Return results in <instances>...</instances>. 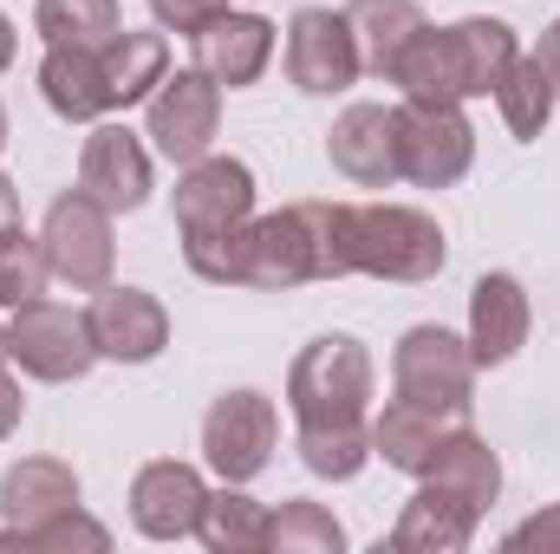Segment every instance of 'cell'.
Segmentation results:
<instances>
[{
	"instance_id": "cell-1",
	"label": "cell",
	"mask_w": 560,
	"mask_h": 554,
	"mask_svg": "<svg viewBox=\"0 0 560 554\" xmlns=\"http://www.w3.org/2000/svg\"><path fill=\"white\" fill-rule=\"evenodd\" d=\"M352 262V203H287L275 216H248L242 229V287H306L346 280Z\"/></svg>"
},
{
	"instance_id": "cell-2",
	"label": "cell",
	"mask_w": 560,
	"mask_h": 554,
	"mask_svg": "<svg viewBox=\"0 0 560 554\" xmlns=\"http://www.w3.org/2000/svg\"><path fill=\"white\" fill-rule=\"evenodd\" d=\"M515 26L476 13V20H456V26H430L423 20L392 72V85L405 99L423 105H463V99H489L502 85V72L515 66Z\"/></svg>"
},
{
	"instance_id": "cell-3",
	"label": "cell",
	"mask_w": 560,
	"mask_h": 554,
	"mask_svg": "<svg viewBox=\"0 0 560 554\" xmlns=\"http://www.w3.org/2000/svg\"><path fill=\"white\" fill-rule=\"evenodd\" d=\"M352 262L372 280H436L450 242L411 203H352Z\"/></svg>"
},
{
	"instance_id": "cell-4",
	"label": "cell",
	"mask_w": 560,
	"mask_h": 554,
	"mask_svg": "<svg viewBox=\"0 0 560 554\" xmlns=\"http://www.w3.org/2000/svg\"><path fill=\"white\" fill-rule=\"evenodd\" d=\"M287 405H293L300 424L365 417V405H372V353L352 333H319L287 366Z\"/></svg>"
},
{
	"instance_id": "cell-5",
	"label": "cell",
	"mask_w": 560,
	"mask_h": 554,
	"mask_svg": "<svg viewBox=\"0 0 560 554\" xmlns=\"http://www.w3.org/2000/svg\"><path fill=\"white\" fill-rule=\"evenodd\" d=\"M7 359H13L26 379H39V385H72V379H85V372L98 366V346H92L85 313H72V307H59V300L39 293V300L13 307Z\"/></svg>"
},
{
	"instance_id": "cell-6",
	"label": "cell",
	"mask_w": 560,
	"mask_h": 554,
	"mask_svg": "<svg viewBox=\"0 0 560 554\" xmlns=\"http://www.w3.org/2000/svg\"><path fill=\"white\" fill-rule=\"evenodd\" d=\"M39 249H46V275L72 293H98L112 280L118 262V235H112V209L85 189L59 196L46 209V229H39Z\"/></svg>"
},
{
	"instance_id": "cell-7",
	"label": "cell",
	"mask_w": 560,
	"mask_h": 554,
	"mask_svg": "<svg viewBox=\"0 0 560 554\" xmlns=\"http://www.w3.org/2000/svg\"><path fill=\"white\" fill-rule=\"evenodd\" d=\"M275 443H280V412L255 385H235L202 412V457L222 483H255L275 463Z\"/></svg>"
},
{
	"instance_id": "cell-8",
	"label": "cell",
	"mask_w": 560,
	"mask_h": 554,
	"mask_svg": "<svg viewBox=\"0 0 560 554\" xmlns=\"http://www.w3.org/2000/svg\"><path fill=\"white\" fill-rule=\"evenodd\" d=\"M215 131H222V85L202 66L163 72V85L143 99V138L156 143V157H170V163L209 157Z\"/></svg>"
},
{
	"instance_id": "cell-9",
	"label": "cell",
	"mask_w": 560,
	"mask_h": 554,
	"mask_svg": "<svg viewBox=\"0 0 560 554\" xmlns=\"http://www.w3.org/2000/svg\"><path fill=\"white\" fill-rule=\"evenodd\" d=\"M476 163V131L463 118V105H423L405 99L398 105V170L418 189H450L463 183Z\"/></svg>"
},
{
	"instance_id": "cell-10",
	"label": "cell",
	"mask_w": 560,
	"mask_h": 554,
	"mask_svg": "<svg viewBox=\"0 0 560 554\" xmlns=\"http://www.w3.org/2000/svg\"><path fill=\"white\" fill-rule=\"evenodd\" d=\"M392 385H398V399H418V405H436V412H469L476 353L450 326H411L392 353Z\"/></svg>"
},
{
	"instance_id": "cell-11",
	"label": "cell",
	"mask_w": 560,
	"mask_h": 554,
	"mask_svg": "<svg viewBox=\"0 0 560 554\" xmlns=\"http://www.w3.org/2000/svg\"><path fill=\"white\" fill-rule=\"evenodd\" d=\"M255 216V170L242 157H196L176 176V235L202 242V235H229Z\"/></svg>"
},
{
	"instance_id": "cell-12",
	"label": "cell",
	"mask_w": 560,
	"mask_h": 554,
	"mask_svg": "<svg viewBox=\"0 0 560 554\" xmlns=\"http://www.w3.org/2000/svg\"><path fill=\"white\" fill-rule=\"evenodd\" d=\"M359 39L346 26V13L332 7H300L293 26H287V79L306 92V99H339L352 79H359Z\"/></svg>"
},
{
	"instance_id": "cell-13",
	"label": "cell",
	"mask_w": 560,
	"mask_h": 554,
	"mask_svg": "<svg viewBox=\"0 0 560 554\" xmlns=\"http://www.w3.org/2000/svg\"><path fill=\"white\" fill-rule=\"evenodd\" d=\"M85 326H92L98 359H118V366H150L170 346V313L143 287H112L105 280L92 293V307H85Z\"/></svg>"
},
{
	"instance_id": "cell-14",
	"label": "cell",
	"mask_w": 560,
	"mask_h": 554,
	"mask_svg": "<svg viewBox=\"0 0 560 554\" xmlns=\"http://www.w3.org/2000/svg\"><path fill=\"white\" fill-rule=\"evenodd\" d=\"M202 503H209V483L196 463L163 457V463H143L131 476V522L150 542H189L202 522Z\"/></svg>"
},
{
	"instance_id": "cell-15",
	"label": "cell",
	"mask_w": 560,
	"mask_h": 554,
	"mask_svg": "<svg viewBox=\"0 0 560 554\" xmlns=\"http://www.w3.org/2000/svg\"><path fill=\"white\" fill-rule=\"evenodd\" d=\"M326 157L359 189H392L398 170V105H346L326 131Z\"/></svg>"
},
{
	"instance_id": "cell-16",
	"label": "cell",
	"mask_w": 560,
	"mask_h": 554,
	"mask_svg": "<svg viewBox=\"0 0 560 554\" xmlns=\"http://www.w3.org/2000/svg\"><path fill=\"white\" fill-rule=\"evenodd\" d=\"M79 189L85 196H98L112 216H131L150 203V150L138 143V131H125V125H92V138H85V157H79Z\"/></svg>"
},
{
	"instance_id": "cell-17",
	"label": "cell",
	"mask_w": 560,
	"mask_h": 554,
	"mask_svg": "<svg viewBox=\"0 0 560 554\" xmlns=\"http://www.w3.org/2000/svg\"><path fill=\"white\" fill-rule=\"evenodd\" d=\"M66 509H79V470L59 463V457H20V463L0 476V516H7L0 549H7V542L20 549L26 529L52 522V516H66Z\"/></svg>"
},
{
	"instance_id": "cell-18",
	"label": "cell",
	"mask_w": 560,
	"mask_h": 554,
	"mask_svg": "<svg viewBox=\"0 0 560 554\" xmlns=\"http://www.w3.org/2000/svg\"><path fill=\"white\" fill-rule=\"evenodd\" d=\"M528 326H535V307H528V287L515 275H482L469 287V353H476V372L482 366H509L522 346H528Z\"/></svg>"
},
{
	"instance_id": "cell-19",
	"label": "cell",
	"mask_w": 560,
	"mask_h": 554,
	"mask_svg": "<svg viewBox=\"0 0 560 554\" xmlns=\"http://www.w3.org/2000/svg\"><path fill=\"white\" fill-rule=\"evenodd\" d=\"M469 424V412H436V405H418V399H392L385 412L372 417V457H385L392 470L405 476H430L436 450Z\"/></svg>"
},
{
	"instance_id": "cell-20",
	"label": "cell",
	"mask_w": 560,
	"mask_h": 554,
	"mask_svg": "<svg viewBox=\"0 0 560 554\" xmlns=\"http://www.w3.org/2000/svg\"><path fill=\"white\" fill-rule=\"evenodd\" d=\"M196 66L215 79V85H255L261 72H268V59H275V26L261 20V13H215L196 39Z\"/></svg>"
},
{
	"instance_id": "cell-21",
	"label": "cell",
	"mask_w": 560,
	"mask_h": 554,
	"mask_svg": "<svg viewBox=\"0 0 560 554\" xmlns=\"http://www.w3.org/2000/svg\"><path fill=\"white\" fill-rule=\"evenodd\" d=\"M476 522H482V509L469 496H456L450 483L423 476V489L405 503V516L392 529V549L398 554H463L469 535H476Z\"/></svg>"
},
{
	"instance_id": "cell-22",
	"label": "cell",
	"mask_w": 560,
	"mask_h": 554,
	"mask_svg": "<svg viewBox=\"0 0 560 554\" xmlns=\"http://www.w3.org/2000/svg\"><path fill=\"white\" fill-rule=\"evenodd\" d=\"M39 99H46L52 118H66V125H98V118H112L105 59H98L92 46H46V59H39Z\"/></svg>"
},
{
	"instance_id": "cell-23",
	"label": "cell",
	"mask_w": 560,
	"mask_h": 554,
	"mask_svg": "<svg viewBox=\"0 0 560 554\" xmlns=\"http://www.w3.org/2000/svg\"><path fill=\"white\" fill-rule=\"evenodd\" d=\"M346 26H352V39H359V66L392 85V72H398L411 33L423 26V7L418 0H352V7H346Z\"/></svg>"
},
{
	"instance_id": "cell-24",
	"label": "cell",
	"mask_w": 560,
	"mask_h": 554,
	"mask_svg": "<svg viewBox=\"0 0 560 554\" xmlns=\"http://www.w3.org/2000/svg\"><path fill=\"white\" fill-rule=\"evenodd\" d=\"M268 522H275L268 503H255L242 483H222V489H209V503H202L196 542L209 554H261L268 549Z\"/></svg>"
},
{
	"instance_id": "cell-25",
	"label": "cell",
	"mask_w": 560,
	"mask_h": 554,
	"mask_svg": "<svg viewBox=\"0 0 560 554\" xmlns=\"http://www.w3.org/2000/svg\"><path fill=\"white\" fill-rule=\"evenodd\" d=\"M98 59H105V85H112V112H125V105H138L150 99L156 85H163V72H170V39L163 33H118L112 46H98Z\"/></svg>"
},
{
	"instance_id": "cell-26",
	"label": "cell",
	"mask_w": 560,
	"mask_h": 554,
	"mask_svg": "<svg viewBox=\"0 0 560 554\" xmlns=\"http://www.w3.org/2000/svg\"><path fill=\"white\" fill-rule=\"evenodd\" d=\"M300 463L326 483H352L365 463H372V424L365 417H339V424H300L293 437Z\"/></svg>"
},
{
	"instance_id": "cell-27",
	"label": "cell",
	"mask_w": 560,
	"mask_h": 554,
	"mask_svg": "<svg viewBox=\"0 0 560 554\" xmlns=\"http://www.w3.org/2000/svg\"><path fill=\"white\" fill-rule=\"evenodd\" d=\"M495 105H502V125L515 131L522 143H535L541 131H548V118H555V105H560V92H555V79H548V66L528 53H515V66L502 72V85H495Z\"/></svg>"
},
{
	"instance_id": "cell-28",
	"label": "cell",
	"mask_w": 560,
	"mask_h": 554,
	"mask_svg": "<svg viewBox=\"0 0 560 554\" xmlns=\"http://www.w3.org/2000/svg\"><path fill=\"white\" fill-rule=\"evenodd\" d=\"M33 26L46 46H92L98 53L125 33V13H118V0H39Z\"/></svg>"
},
{
	"instance_id": "cell-29",
	"label": "cell",
	"mask_w": 560,
	"mask_h": 554,
	"mask_svg": "<svg viewBox=\"0 0 560 554\" xmlns=\"http://www.w3.org/2000/svg\"><path fill=\"white\" fill-rule=\"evenodd\" d=\"M430 483H450L456 496H469L482 516H489V503H495V489H502V463H495V450L463 424L443 450H436V463H430Z\"/></svg>"
},
{
	"instance_id": "cell-30",
	"label": "cell",
	"mask_w": 560,
	"mask_h": 554,
	"mask_svg": "<svg viewBox=\"0 0 560 554\" xmlns=\"http://www.w3.org/2000/svg\"><path fill=\"white\" fill-rule=\"evenodd\" d=\"M339 549H346V529L332 522V509H319L306 496L280 503L275 522H268V554H339Z\"/></svg>"
},
{
	"instance_id": "cell-31",
	"label": "cell",
	"mask_w": 560,
	"mask_h": 554,
	"mask_svg": "<svg viewBox=\"0 0 560 554\" xmlns=\"http://www.w3.org/2000/svg\"><path fill=\"white\" fill-rule=\"evenodd\" d=\"M46 249H39V235H26V229H13V235H0V307H26V300H39L46 293Z\"/></svg>"
},
{
	"instance_id": "cell-32",
	"label": "cell",
	"mask_w": 560,
	"mask_h": 554,
	"mask_svg": "<svg viewBox=\"0 0 560 554\" xmlns=\"http://www.w3.org/2000/svg\"><path fill=\"white\" fill-rule=\"evenodd\" d=\"M20 549H112V529L105 522H92L85 509H66V516H52V522H39V529H26L20 535Z\"/></svg>"
},
{
	"instance_id": "cell-33",
	"label": "cell",
	"mask_w": 560,
	"mask_h": 554,
	"mask_svg": "<svg viewBox=\"0 0 560 554\" xmlns=\"http://www.w3.org/2000/svg\"><path fill=\"white\" fill-rule=\"evenodd\" d=\"M150 13H156V26L163 33H202L215 13H229V0H150Z\"/></svg>"
},
{
	"instance_id": "cell-34",
	"label": "cell",
	"mask_w": 560,
	"mask_h": 554,
	"mask_svg": "<svg viewBox=\"0 0 560 554\" xmlns=\"http://www.w3.org/2000/svg\"><path fill=\"white\" fill-rule=\"evenodd\" d=\"M502 549H541V554H560V503H548L541 516H528V522H515L509 535H502Z\"/></svg>"
},
{
	"instance_id": "cell-35",
	"label": "cell",
	"mask_w": 560,
	"mask_h": 554,
	"mask_svg": "<svg viewBox=\"0 0 560 554\" xmlns=\"http://www.w3.org/2000/svg\"><path fill=\"white\" fill-rule=\"evenodd\" d=\"M20 417H26V392H20V379H7V372H0V443L20 430Z\"/></svg>"
},
{
	"instance_id": "cell-36",
	"label": "cell",
	"mask_w": 560,
	"mask_h": 554,
	"mask_svg": "<svg viewBox=\"0 0 560 554\" xmlns=\"http://www.w3.org/2000/svg\"><path fill=\"white\" fill-rule=\"evenodd\" d=\"M20 229V189H13V176L0 170V235H13Z\"/></svg>"
},
{
	"instance_id": "cell-37",
	"label": "cell",
	"mask_w": 560,
	"mask_h": 554,
	"mask_svg": "<svg viewBox=\"0 0 560 554\" xmlns=\"http://www.w3.org/2000/svg\"><path fill=\"white\" fill-rule=\"evenodd\" d=\"M541 66H548V79H555V92H560V13H555V26L541 33V53H535Z\"/></svg>"
},
{
	"instance_id": "cell-38",
	"label": "cell",
	"mask_w": 560,
	"mask_h": 554,
	"mask_svg": "<svg viewBox=\"0 0 560 554\" xmlns=\"http://www.w3.org/2000/svg\"><path fill=\"white\" fill-rule=\"evenodd\" d=\"M13 46H20V33H13V20H7V13H0V72H7V66H13Z\"/></svg>"
},
{
	"instance_id": "cell-39",
	"label": "cell",
	"mask_w": 560,
	"mask_h": 554,
	"mask_svg": "<svg viewBox=\"0 0 560 554\" xmlns=\"http://www.w3.org/2000/svg\"><path fill=\"white\" fill-rule=\"evenodd\" d=\"M0 359H7V326H0Z\"/></svg>"
},
{
	"instance_id": "cell-40",
	"label": "cell",
	"mask_w": 560,
	"mask_h": 554,
	"mask_svg": "<svg viewBox=\"0 0 560 554\" xmlns=\"http://www.w3.org/2000/svg\"><path fill=\"white\" fill-rule=\"evenodd\" d=\"M0 143H7V112H0Z\"/></svg>"
}]
</instances>
